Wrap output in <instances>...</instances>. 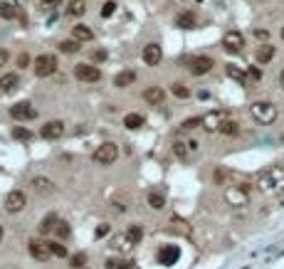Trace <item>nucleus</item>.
I'll list each match as a JSON object with an SVG mask.
<instances>
[{
    "label": "nucleus",
    "instance_id": "f257e3e1",
    "mask_svg": "<svg viewBox=\"0 0 284 269\" xmlns=\"http://www.w3.org/2000/svg\"><path fill=\"white\" fill-rule=\"evenodd\" d=\"M257 188L262 193H275L284 190V171L282 168H267L257 176Z\"/></svg>",
    "mask_w": 284,
    "mask_h": 269
},
{
    "label": "nucleus",
    "instance_id": "f03ea898",
    "mask_svg": "<svg viewBox=\"0 0 284 269\" xmlns=\"http://www.w3.org/2000/svg\"><path fill=\"white\" fill-rule=\"evenodd\" d=\"M250 111H252V116H255V121H260V124H275L277 121V106L272 104V101H255L252 106H250Z\"/></svg>",
    "mask_w": 284,
    "mask_h": 269
},
{
    "label": "nucleus",
    "instance_id": "7ed1b4c3",
    "mask_svg": "<svg viewBox=\"0 0 284 269\" xmlns=\"http://www.w3.org/2000/svg\"><path fill=\"white\" fill-rule=\"evenodd\" d=\"M94 163H101V166H109V163H114L116 158H119V146L116 143H111V141H106V143H101L99 148H94Z\"/></svg>",
    "mask_w": 284,
    "mask_h": 269
},
{
    "label": "nucleus",
    "instance_id": "20e7f679",
    "mask_svg": "<svg viewBox=\"0 0 284 269\" xmlns=\"http://www.w3.org/2000/svg\"><path fill=\"white\" fill-rule=\"evenodd\" d=\"M32 72H35V77H52L57 72V57L55 55H40V57H35Z\"/></svg>",
    "mask_w": 284,
    "mask_h": 269
},
{
    "label": "nucleus",
    "instance_id": "39448f33",
    "mask_svg": "<svg viewBox=\"0 0 284 269\" xmlns=\"http://www.w3.org/2000/svg\"><path fill=\"white\" fill-rule=\"evenodd\" d=\"M247 190H250L247 185H230V188H225V200L232 207H247V202H250Z\"/></svg>",
    "mask_w": 284,
    "mask_h": 269
},
{
    "label": "nucleus",
    "instance_id": "423d86ee",
    "mask_svg": "<svg viewBox=\"0 0 284 269\" xmlns=\"http://www.w3.org/2000/svg\"><path fill=\"white\" fill-rule=\"evenodd\" d=\"M10 116H12L15 121H30V119L37 116V109H35L30 101H17V104L10 106Z\"/></svg>",
    "mask_w": 284,
    "mask_h": 269
},
{
    "label": "nucleus",
    "instance_id": "0eeeda50",
    "mask_svg": "<svg viewBox=\"0 0 284 269\" xmlns=\"http://www.w3.org/2000/svg\"><path fill=\"white\" fill-rule=\"evenodd\" d=\"M227 121V114L225 111H208V114H203L200 116V126L205 129V131H220V126Z\"/></svg>",
    "mask_w": 284,
    "mask_h": 269
},
{
    "label": "nucleus",
    "instance_id": "6e6552de",
    "mask_svg": "<svg viewBox=\"0 0 284 269\" xmlns=\"http://www.w3.org/2000/svg\"><path fill=\"white\" fill-rule=\"evenodd\" d=\"M134 245H136V242L129 237V232H119V235L111 237V247H114V252H119V255L134 252Z\"/></svg>",
    "mask_w": 284,
    "mask_h": 269
},
{
    "label": "nucleus",
    "instance_id": "1a4fd4ad",
    "mask_svg": "<svg viewBox=\"0 0 284 269\" xmlns=\"http://www.w3.org/2000/svg\"><path fill=\"white\" fill-rule=\"evenodd\" d=\"M74 77L79 79V82H99L101 79V72L94 67V65H77L74 67Z\"/></svg>",
    "mask_w": 284,
    "mask_h": 269
},
{
    "label": "nucleus",
    "instance_id": "9d476101",
    "mask_svg": "<svg viewBox=\"0 0 284 269\" xmlns=\"http://www.w3.org/2000/svg\"><path fill=\"white\" fill-rule=\"evenodd\" d=\"M222 47H225L227 52H240V50L245 47V37H242V32H237V30L225 32V37H222Z\"/></svg>",
    "mask_w": 284,
    "mask_h": 269
},
{
    "label": "nucleus",
    "instance_id": "9b49d317",
    "mask_svg": "<svg viewBox=\"0 0 284 269\" xmlns=\"http://www.w3.org/2000/svg\"><path fill=\"white\" fill-rule=\"evenodd\" d=\"M213 57H208V55H200V57H193L190 60V74L193 77H203V74H208L210 69H213Z\"/></svg>",
    "mask_w": 284,
    "mask_h": 269
},
{
    "label": "nucleus",
    "instance_id": "f8f14e48",
    "mask_svg": "<svg viewBox=\"0 0 284 269\" xmlns=\"http://www.w3.org/2000/svg\"><path fill=\"white\" fill-rule=\"evenodd\" d=\"M143 62L148 65V67H156V65H161V60H163V50L156 45V42H151V45H146L141 52Z\"/></svg>",
    "mask_w": 284,
    "mask_h": 269
},
{
    "label": "nucleus",
    "instance_id": "ddd939ff",
    "mask_svg": "<svg viewBox=\"0 0 284 269\" xmlns=\"http://www.w3.org/2000/svg\"><path fill=\"white\" fill-rule=\"evenodd\" d=\"M25 193H20V190H12V193H7V198H5V210L10 212V215H15V212H20L22 207H25Z\"/></svg>",
    "mask_w": 284,
    "mask_h": 269
},
{
    "label": "nucleus",
    "instance_id": "4468645a",
    "mask_svg": "<svg viewBox=\"0 0 284 269\" xmlns=\"http://www.w3.org/2000/svg\"><path fill=\"white\" fill-rule=\"evenodd\" d=\"M30 255L35 257V260H40V262H45V260H50L52 257V252H50V245L47 242H42V240H30Z\"/></svg>",
    "mask_w": 284,
    "mask_h": 269
},
{
    "label": "nucleus",
    "instance_id": "2eb2a0df",
    "mask_svg": "<svg viewBox=\"0 0 284 269\" xmlns=\"http://www.w3.org/2000/svg\"><path fill=\"white\" fill-rule=\"evenodd\" d=\"M40 134H42V138H47V141H55V138H60V136L65 134V124L62 121H47L40 129Z\"/></svg>",
    "mask_w": 284,
    "mask_h": 269
},
{
    "label": "nucleus",
    "instance_id": "dca6fc26",
    "mask_svg": "<svg viewBox=\"0 0 284 269\" xmlns=\"http://www.w3.org/2000/svg\"><path fill=\"white\" fill-rule=\"evenodd\" d=\"M178 257H181L178 247H171V245H166V247H161V250H158V262H161V265H166V267L176 265V262H178Z\"/></svg>",
    "mask_w": 284,
    "mask_h": 269
},
{
    "label": "nucleus",
    "instance_id": "f3484780",
    "mask_svg": "<svg viewBox=\"0 0 284 269\" xmlns=\"http://www.w3.org/2000/svg\"><path fill=\"white\" fill-rule=\"evenodd\" d=\"M136 82V72L134 69H121L116 77H114V84L119 87V89H124V87H131Z\"/></svg>",
    "mask_w": 284,
    "mask_h": 269
},
{
    "label": "nucleus",
    "instance_id": "a211bd4d",
    "mask_svg": "<svg viewBox=\"0 0 284 269\" xmlns=\"http://www.w3.org/2000/svg\"><path fill=\"white\" fill-rule=\"evenodd\" d=\"M275 52H277V50H275L272 45H260L257 52H255V60H257L260 65H267V62L275 60Z\"/></svg>",
    "mask_w": 284,
    "mask_h": 269
},
{
    "label": "nucleus",
    "instance_id": "6ab92c4d",
    "mask_svg": "<svg viewBox=\"0 0 284 269\" xmlns=\"http://www.w3.org/2000/svg\"><path fill=\"white\" fill-rule=\"evenodd\" d=\"M32 188H35L40 195H50V193L55 190V183H52L50 178H42V176H37V178H32Z\"/></svg>",
    "mask_w": 284,
    "mask_h": 269
},
{
    "label": "nucleus",
    "instance_id": "aec40b11",
    "mask_svg": "<svg viewBox=\"0 0 284 269\" xmlns=\"http://www.w3.org/2000/svg\"><path fill=\"white\" fill-rule=\"evenodd\" d=\"M176 25H178L181 30H193V27H195V12H193V10L181 12V15L176 17Z\"/></svg>",
    "mask_w": 284,
    "mask_h": 269
},
{
    "label": "nucleus",
    "instance_id": "412c9836",
    "mask_svg": "<svg viewBox=\"0 0 284 269\" xmlns=\"http://www.w3.org/2000/svg\"><path fill=\"white\" fill-rule=\"evenodd\" d=\"M143 99H146L148 104H163V99H166V91H163L161 87H148V89L143 91Z\"/></svg>",
    "mask_w": 284,
    "mask_h": 269
},
{
    "label": "nucleus",
    "instance_id": "4be33fe9",
    "mask_svg": "<svg viewBox=\"0 0 284 269\" xmlns=\"http://www.w3.org/2000/svg\"><path fill=\"white\" fill-rule=\"evenodd\" d=\"M72 40H77V42H89V40H94V32H92L87 25H77V27L72 30Z\"/></svg>",
    "mask_w": 284,
    "mask_h": 269
},
{
    "label": "nucleus",
    "instance_id": "5701e85b",
    "mask_svg": "<svg viewBox=\"0 0 284 269\" xmlns=\"http://www.w3.org/2000/svg\"><path fill=\"white\" fill-rule=\"evenodd\" d=\"M57 222H60V217H57L55 212L45 215V217H42V222H40V227H37V230H40V235H47V232H52V230L57 227Z\"/></svg>",
    "mask_w": 284,
    "mask_h": 269
},
{
    "label": "nucleus",
    "instance_id": "b1692460",
    "mask_svg": "<svg viewBox=\"0 0 284 269\" xmlns=\"http://www.w3.org/2000/svg\"><path fill=\"white\" fill-rule=\"evenodd\" d=\"M67 12H70L72 17H82L87 12V2L84 0H70L67 2Z\"/></svg>",
    "mask_w": 284,
    "mask_h": 269
},
{
    "label": "nucleus",
    "instance_id": "393cba45",
    "mask_svg": "<svg viewBox=\"0 0 284 269\" xmlns=\"http://www.w3.org/2000/svg\"><path fill=\"white\" fill-rule=\"evenodd\" d=\"M148 205L153 207V210H163L166 207V195L163 193H158V190H153V193H148Z\"/></svg>",
    "mask_w": 284,
    "mask_h": 269
},
{
    "label": "nucleus",
    "instance_id": "a878e982",
    "mask_svg": "<svg viewBox=\"0 0 284 269\" xmlns=\"http://www.w3.org/2000/svg\"><path fill=\"white\" fill-rule=\"evenodd\" d=\"M17 82H20V77H17L15 72H10V74H2V77H0V87H2L5 91L15 89V87H17Z\"/></svg>",
    "mask_w": 284,
    "mask_h": 269
},
{
    "label": "nucleus",
    "instance_id": "bb28decb",
    "mask_svg": "<svg viewBox=\"0 0 284 269\" xmlns=\"http://www.w3.org/2000/svg\"><path fill=\"white\" fill-rule=\"evenodd\" d=\"M124 126H126V129H141L143 116L141 114H126V116H124Z\"/></svg>",
    "mask_w": 284,
    "mask_h": 269
},
{
    "label": "nucleus",
    "instance_id": "cd10ccee",
    "mask_svg": "<svg viewBox=\"0 0 284 269\" xmlns=\"http://www.w3.org/2000/svg\"><path fill=\"white\" fill-rule=\"evenodd\" d=\"M0 17H2V20H15V17H17V7L10 5V2H2V5H0Z\"/></svg>",
    "mask_w": 284,
    "mask_h": 269
},
{
    "label": "nucleus",
    "instance_id": "c85d7f7f",
    "mask_svg": "<svg viewBox=\"0 0 284 269\" xmlns=\"http://www.w3.org/2000/svg\"><path fill=\"white\" fill-rule=\"evenodd\" d=\"M220 134H222V136H237V134H240V126H237V121H230V119H227V121L220 126Z\"/></svg>",
    "mask_w": 284,
    "mask_h": 269
},
{
    "label": "nucleus",
    "instance_id": "c756f323",
    "mask_svg": "<svg viewBox=\"0 0 284 269\" xmlns=\"http://www.w3.org/2000/svg\"><path fill=\"white\" fill-rule=\"evenodd\" d=\"M60 50H62L65 55H74V52H79V42H77V40H62V42H60Z\"/></svg>",
    "mask_w": 284,
    "mask_h": 269
},
{
    "label": "nucleus",
    "instance_id": "7c9ffc66",
    "mask_svg": "<svg viewBox=\"0 0 284 269\" xmlns=\"http://www.w3.org/2000/svg\"><path fill=\"white\" fill-rule=\"evenodd\" d=\"M227 77H232V79H237L240 84H245L247 82V77H245V72L240 67H235V65H227Z\"/></svg>",
    "mask_w": 284,
    "mask_h": 269
},
{
    "label": "nucleus",
    "instance_id": "2f4dec72",
    "mask_svg": "<svg viewBox=\"0 0 284 269\" xmlns=\"http://www.w3.org/2000/svg\"><path fill=\"white\" fill-rule=\"evenodd\" d=\"M106 269H131V262L119 260V257H111V260H106Z\"/></svg>",
    "mask_w": 284,
    "mask_h": 269
},
{
    "label": "nucleus",
    "instance_id": "473e14b6",
    "mask_svg": "<svg viewBox=\"0 0 284 269\" xmlns=\"http://www.w3.org/2000/svg\"><path fill=\"white\" fill-rule=\"evenodd\" d=\"M55 232H57V237H62V240H65V237H70V235H72L70 222H65V220H60V222H57V227H55Z\"/></svg>",
    "mask_w": 284,
    "mask_h": 269
},
{
    "label": "nucleus",
    "instance_id": "72a5a7b5",
    "mask_svg": "<svg viewBox=\"0 0 284 269\" xmlns=\"http://www.w3.org/2000/svg\"><path fill=\"white\" fill-rule=\"evenodd\" d=\"M12 138H15V141H30V138H32V131L17 126V129H12Z\"/></svg>",
    "mask_w": 284,
    "mask_h": 269
},
{
    "label": "nucleus",
    "instance_id": "f704fd0d",
    "mask_svg": "<svg viewBox=\"0 0 284 269\" xmlns=\"http://www.w3.org/2000/svg\"><path fill=\"white\" fill-rule=\"evenodd\" d=\"M50 252H52L55 257H67V247H65L62 242H50Z\"/></svg>",
    "mask_w": 284,
    "mask_h": 269
},
{
    "label": "nucleus",
    "instance_id": "c9c22d12",
    "mask_svg": "<svg viewBox=\"0 0 284 269\" xmlns=\"http://www.w3.org/2000/svg\"><path fill=\"white\" fill-rule=\"evenodd\" d=\"M173 153H176L178 158H188V146H186L183 141H176V143H173Z\"/></svg>",
    "mask_w": 284,
    "mask_h": 269
},
{
    "label": "nucleus",
    "instance_id": "e433bc0d",
    "mask_svg": "<svg viewBox=\"0 0 284 269\" xmlns=\"http://www.w3.org/2000/svg\"><path fill=\"white\" fill-rule=\"evenodd\" d=\"M84 267H87V255H84V252L74 255V257H72V269H84Z\"/></svg>",
    "mask_w": 284,
    "mask_h": 269
},
{
    "label": "nucleus",
    "instance_id": "4c0bfd02",
    "mask_svg": "<svg viewBox=\"0 0 284 269\" xmlns=\"http://www.w3.org/2000/svg\"><path fill=\"white\" fill-rule=\"evenodd\" d=\"M171 89H173V94H176L178 99H188V96H190V91H188V87H183V84H173Z\"/></svg>",
    "mask_w": 284,
    "mask_h": 269
},
{
    "label": "nucleus",
    "instance_id": "58836bf2",
    "mask_svg": "<svg viewBox=\"0 0 284 269\" xmlns=\"http://www.w3.org/2000/svg\"><path fill=\"white\" fill-rule=\"evenodd\" d=\"M114 10H116V2H114V0L104 2V7H101V17H111V15H114Z\"/></svg>",
    "mask_w": 284,
    "mask_h": 269
},
{
    "label": "nucleus",
    "instance_id": "ea45409f",
    "mask_svg": "<svg viewBox=\"0 0 284 269\" xmlns=\"http://www.w3.org/2000/svg\"><path fill=\"white\" fill-rule=\"evenodd\" d=\"M195 126H200V119H198V116L186 119V121H183V126H181V131H190V129H195Z\"/></svg>",
    "mask_w": 284,
    "mask_h": 269
},
{
    "label": "nucleus",
    "instance_id": "a19ab883",
    "mask_svg": "<svg viewBox=\"0 0 284 269\" xmlns=\"http://www.w3.org/2000/svg\"><path fill=\"white\" fill-rule=\"evenodd\" d=\"M129 237H131L134 242H141L143 230H141V227H139V225H131V230H129Z\"/></svg>",
    "mask_w": 284,
    "mask_h": 269
},
{
    "label": "nucleus",
    "instance_id": "79ce46f5",
    "mask_svg": "<svg viewBox=\"0 0 284 269\" xmlns=\"http://www.w3.org/2000/svg\"><path fill=\"white\" fill-rule=\"evenodd\" d=\"M60 5V0H42L40 2V10H52V7H57Z\"/></svg>",
    "mask_w": 284,
    "mask_h": 269
},
{
    "label": "nucleus",
    "instance_id": "37998d69",
    "mask_svg": "<svg viewBox=\"0 0 284 269\" xmlns=\"http://www.w3.org/2000/svg\"><path fill=\"white\" fill-rule=\"evenodd\" d=\"M27 65H30V55H27V52H22V55L17 57V67H20V69H25Z\"/></svg>",
    "mask_w": 284,
    "mask_h": 269
},
{
    "label": "nucleus",
    "instance_id": "c03bdc74",
    "mask_svg": "<svg viewBox=\"0 0 284 269\" xmlns=\"http://www.w3.org/2000/svg\"><path fill=\"white\" fill-rule=\"evenodd\" d=\"M104 60H106V52H104V50L92 52V62H104Z\"/></svg>",
    "mask_w": 284,
    "mask_h": 269
},
{
    "label": "nucleus",
    "instance_id": "a18cd8bd",
    "mask_svg": "<svg viewBox=\"0 0 284 269\" xmlns=\"http://www.w3.org/2000/svg\"><path fill=\"white\" fill-rule=\"evenodd\" d=\"M109 235V225L104 222V225H99V230H96V237H106Z\"/></svg>",
    "mask_w": 284,
    "mask_h": 269
},
{
    "label": "nucleus",
    "instance_id": "49530a36",
    "mask_svg": "<svg viewBox=\"0 0 284 269\" xmlns=\"http://www.w3.org/2000/svg\"><path fill=\"white\" fill-rule=\"evenodd\" d=\"M255 37H257V40H267L270 32H267V30H255Z\"/></svg>",
    "mask_w": 284,
    "mask_h": 269
},
{
    "label": "nucleus",
    "instance_id": "de8ad7c7",
    "mask_svg": "<svg viewBox=\"0 0 284 269\" xmlns=\"http://www.w3.org/2000/svg\"><path fill=\"white\" fill-rule=\"evenodd\" d=\"M7 60H10V55H7V50H0V67H2V65H5Z\"/></svg>",
    "mask_w": 284,
    "mask_h": 269
},
{
    "label": "nucleus",
    "instance_id": "09e8293b",
    "mask_svg": "<svg viewBox=\"0 0 284 269\" xmlns=\"http://www.w3.org/2000/svg\"><path fill=\"white\" fill-rule=\"evenodd\" d=\"M250 77H252V79H260L262 72H260V69H250Z\"/></svg>",
    "mask_w": 284,
    "mask_h": 269
},
{
    "label": "nucleus",
    "instance_id": "8fccbe9b",
    "mask_svg": "<svg viewBox=\"0 0 284 269\" xmlns=\"http://www.w3.org/2000/svg\"><path fill=\"white\" fill-rule=\"evenodd\" d=\"M280 84H282V89H284V69H282V74H280Z\"/></svg>",
    "mask_w": 284,
    "mask_h": 269
},
{
    "label": "nucleus",
    "instance_id": "3c124183",
    "mask_svg": "<svg viewBox=\"0 0 284 269\" xmlns=\"http://www.w3.org/2000/svg\"><path fill=\"white\" fill-rule=\"evenodd\" d=\"M0 242H2V225H0Z\"/></svg>",
    "mask_w": 284,
    "mask_h": 269
},
{
    "label": "nucleus",
    "instance_id": "603ef678",
    "mask_svg": "<svg viewBox=\"0 0 284 269\" xmlns=\"http://www.w3.org/2000/svg\"><path fill=\"white\" fill-rule=\"evenodd\" d=\"M282 40H284V27H282Z\"/></svg>",
    "mask_w": 284,
    "mask_h": 269
}]
</instances>
